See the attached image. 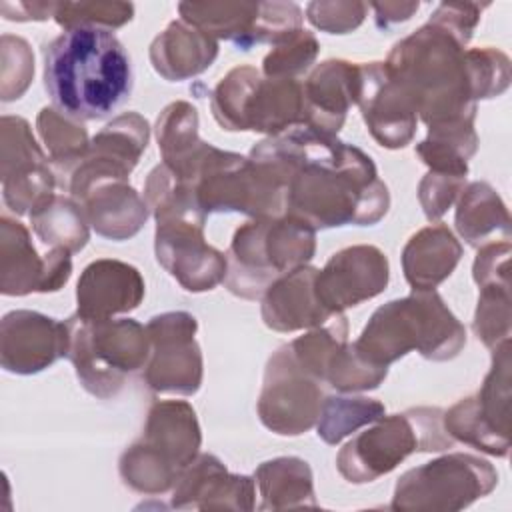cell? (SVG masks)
I'll list each match as a JSON object with an SVG mask.
<instances>
[{
    "mask_svg": "<svg viewBox=\"0 0 512 512\" xmlns=\"http://www.w3.org/2000/svg\"><path fill=\"white\" fill-rule=\"evenodd\" d=\"M250 158L272 168L286 184V212L314 230L372 226L390 206L388 186L360 148L304 126L258 142Z\"/></svg>",
    "mask_w": 512,
    "mask_h": 512,
    "instance_id": "cell-1",
    "label": "cell"
},
{
    "mask_svg": "<svg viewBox=\"0 0 512 512\" xmlns=\"http://www.w3.org/2000/svg\"><path fill=\"white\" fill-rule=\"evenodd\" d=\"M132 62L106 28H70L44 46V88L52 106L84 122L120 108L132 92Z\"/></svg>",
    "mask_w": 512,
    "mask_h": 512,
    "instance_id": "cell-2",
    "label": "cell"
},
{
    "mask_svg": "<svg viewBox=\"0 0 512 512\" xmlns=\"http://www.w3.org/2000/svg\"><path fill=\"white\" fill-rule=\"evenodd\" d=\"M384 68L426 126L476 118L466 46L442 26L428 20L396 42Z\"/></svg>",
    "mask_w": 512,
    "mask_h": 512,
    "instance_id": "cell-3",
    "label": "cell"
},
{
    "mask_svg": "<svg viewBox=\"0 0 512 512\" xmlns=\"http://www.w3.org/2000/svg\"><path fill=\"white\" fill-rule=\"evenodd\" d=\"M466 330L436 290H412L410 296L376 308L360 338L352 342L370 364L388 368L418 350L426 360L446 362L460 354Z\"/></svg>",
    "mask_w": 512,
    "mask_h": 512,
    "instance_id": "cell-4",
    "label": "cell"
},
{
    "mask_svg": "<svg viewBox=\"0 0 512 512\" xmlns=\"http://www.w3.org/2000/svg\"><path fill=\"white\" fill-rule=\"evenodd\" d=\"M316 252V230L294 214L252 218L226 252V288L244 300L262 298L280 276L306 266Z\"/></svg>",
    "mask_w": 512,
    "mask_h": 512,
    "instance_id": "cell-5",
    "label": "cell"
},
{
    "mask_svg": "<svg viewBox=\"0 0 512 512\" xmlns=\"http://www.w3.org/2000/svg\"><path fill=\"white\" fill-rule=\"evenodd\" d=\"M202 442L194 408L186 400H160L148 410L142 436L128 446L118 472L140 494H164L198 456Z\"/></svg>",
    "mask_w": 512,
    "mask_h": 512,
    "instance_id": "cell-6",
    "label": "cell"
},
{
    "mask_svg": "<svg viewBox=\"0 0 512 512\" xmlns=\"http://www.w3.org/2000/svg\"><path fill=\"white\" fill-rule=\"evenodd\" d=\"M68 360L86 392L114 398L126 378L144 368L150 356L146 326L132 318H86L74 312L68 320Z\"/></svg>",
    "mask_w": 512,
    "mask_h": 512,
    "instance_id": "cell-7",
    "label": "cell"
},
{
    "mask_svg": "<svg viewBox=\"0 0 512 512\" xmlns=\"http://www.w3.org/2000/svg\"><path fill=\"white\" fill-rule=\"evenodd\" d=\"M442 408L418 406L382 416L354 436L336 456L338 472L352 484L374 482L414 452H442L454 440L442 424Z\"/></svg>",
    "mask_w": 512,
    "mask_h": 512,
    "instance_id": "cell-8",
    "label": "cell"
},
{
    "mask_svg": "<svg viewBox=\"0 0 512 512\" xmlns=\"http://www.w3.org/2000/svg\"><path fill=\"white\" fill-rule=\"evenodd\" d=\"M210 110L224 130L278 136L304 124L302 82L236 66L212 90Z\"/></svg>",
    "mask_w": 512,
    "mask_h": 512,
    "instance_id": "cell-9",
    "label": "cell"
},
{
    "mask_svg": "<svg viewBox=\"0 0 512 512\" xmlns=\"http://www.w3.org/2000/svg\"><path fill=\"white\" fill-rule=\"evenodd\" d=\"M190 184L204 216L242 212L268 218L286 212V184L272 168L216 146H210Z\"/></svg>",
    "mask_w": 512,
    "mask_h": 512,
    "instance_id": "cell-10",
    "label": "cell"
},
{
    "mask_svg": "<svg viewBox=\"0 0 512 512\" xmlns=\"http://www.w3.org/2000/svg\"><path fill=\"white\" fill-rule=\"evenodd\" d=\"M498 484L496 468L474 454L452 452L406 470L390 502L392 510H462Z\"/></svg>",
    "mask_w": 512,
    "mask_h": 512,
    "instance_id": "cell-11",
    "label": "cell"
},
{
    "mask_svg": "<svg viewBox=\"0 0 512 512\" xmlns=\"http://www.w3.org/2000/svg\"><path fill=\"white\" fill-rule=\"evenodd\" d=\"M510 340L492 348V366L482 388L442 414L444 430L480 452L504 458L510 450Z\"/></svg>",
    "mask_w": 512,
    "mask_h": 512,
    "instance_id": "cell-12",
    "label": "cell"
},
{
    "mask_svg": "<svg viewBox=\"0 0 512 512\" xmlns=\"http://www.w3.org/2000/svg\"><path fill=\"white\" fill-rule=\"evenodd\" d=\"M182 20L214 40L242 50L254 44H278L302 28V8L294 2H180Z\"/></svg>",
    "mask_w": 512,
    "mask_h": 512,
    "instance_id": "cell-13",
    "label": "cell"
},
{
    "mask_svg": "<svg viewBox=\"0 0 512 512\" xmlns=\"http://www.w3.org/2000/svg\"><path fill=\"white\" fill-rule=\"evenodd\" d=\"M198 320L184 310L162 312L148 320L150 356L144 366V382L160 394L192 396L204 374L202 352L196 342Z\"/></svg>",
    "mask_w": 512,
    "mask_h": 512,
    "instance_id": "cell-14",
    "label": "cell"
},
{
    "mask_svg": "<svg viewBox=\"0 0 512 512\" xmlns=\"http://www.w3.org/2000/svg\"><path fill=\"white\" fill-rule=\"evenodd\" d=\"M322 402L320 380L296 362L288 344L280 346L264 370L256 406L260 422L280 436H298L316 424Z\"/></svg>",
    "mask_w": 512,
    "mask_h": 512,
    "instance_id": "cell-15",
    "label": "cell"
},
{
    "mask_svg": "<svg viewBox=\"0 0 512 512\" xmlns=\"http://www.w3.org/2000/svg\"><path fill=\"white\" fill-rule=\"evenodd\" d=\"M2 196L16 214H30L38 204L54 194L56 176L50 158L40 150L30 124L20 116H2Z\"/></svg>",
    "mask_w": 512,
    "mask_h": 512,
    "instance_id": "cell-16",
    "label": "cell"
},
{
    "mask_svg": "<svg viewBox=\"0 0 512 512\" xmlns=\"http://www.w3.org/2000/svg\"><path fill=\"white\" fill-rule=\"evenodd\" d=\"M72 252L50 248L38 254L28 228L10 218H0V292L26 296L30 292H56L72 274Z\"/></svg>",
    "mask_w": 512,
    "mask_h": 512,
    "instance_id": "cell-17",
    "label": "cell"
},
{
    "mask_svg": "<svg viewBox=\"0 0 512 512\" xmlns=\"http://www.w3.org/2000/svg\"><path fill=\"white\" fill-rule=\"evenodd\" d=\"M158 264L188 292H206L224 282L226 254L204 240V222L170 218L156 222Z\"/></svg>",
    "mask_w": 512,
    "mask_h": 512,
    "instance_id": "cell-18",
    "label": "cell"
},
{
    "mask_svg": "<svg viewBox=\"0 0 512 512\" xmlns=\"http://www.w3.org/2000/svg\"><path fill=\"white\" fill-rule=\"evenodd\" d=\"M150 126L138 112H124L106 124L92 140L82 162L66 178L70 196L80 198L102 180H128L148 146Z\"/></svg>",
    "mask_w": 512,
    "mask_h": 512,
    "instance_id": "cell-19",
    "label": "cell"
},
{
    "mask_svg": "<svg viewBox=\"0 0 512 512\" xmlns=\"http://www.w3.org/2000/svg\"><path fill=\"white\" fill-rule=\"evenodd\" d=\"M390 264L386 254L370 244L348 246L330 256L314 280L318 302L330 314H340L386 290Z\"/></svg>",
    "mask_w": 512,
    "mask_h": 512,
    "instance_id": "cell-20",
    "label": "cell"
},
{
    "mask_svg": "<svg viewBox=\"0 0 512 512\" xmlns=\"http://www.w3.org/2000/svg\"><path fill=\"white\" fill-rule=\"evenodd\" d=\"M68 326L34 310H12L0 322V362L12 374H36L68 356Z\"/></svg>",
    "mask_w": 512,
    "mask_h": 512,
    "instance_id": "cell-21",
    "label": "cell"
},
{
    "mask_svg": "<svg viewBox=\"0 0 512 512\" xmlns=\"http://www.w3.org/2000/svg\"><path fill=\"white\" fill-rule=\"evenodd\" d=\"M358 106L372 138L384 148H404L416 134L418 114L388 76L384 62L360 64Z\"/></svg>",
    "mask_w": 512,
    "mask_h": 512,
    "instance_id": "cell-22",
    "label": "cell"
},
{
    "mask_svg": "<svg viewBox=\"0 0 512 512\" xmlns=\"http://www.w3.org/2000/svg\"><path fill=\"white\" fill-rule=\"evenodd\" d=\"M254 478L232 474L214 454H198L172 488V508L254 510Z\"/></svg>",
    "mask_w": 512,
    "mask_h": 512,
    "instance_id": "cell-23",
    "label": "cell"
},
{
    "mask_svg": "<svg viewBox=\"0 0 512 512\" xmlns=\"http://www.w3.org/2000/svg\"><path fill=\"white\" fill-rule=\"evenodd\" d=\"M360 96V64L348 60H326L302 82L304 128L336 136L350 106Z\"/></svg>",
    "mask_w": 512,
    "mask_h": 512,
    "instance_id": "cell-24",
    "label": "cell"
},
{
    "mask_svg": "<svg viewBox=\"0 0 512 512\" xmlns=\"http://www.w3.org/2000/svg\"><path fill=\"white\" fill-rule=\"evenodd\" d=\"M144 292L146 286L138 268L122 260L98 258L80 274L76 312L86 318H114L138 308Z\"/></svg>",
    "mask_w": 512,
    "mask_h": 512,
    "instance_id": "cell-25",
    "label": "cell"
},
{
    "mask_svg": "<svg viewBox=\"0 0 512 512\" xmlns=\"http://www.w3.org/2000/svg\"><path fill=\"white\" fill-rule=\"evenodd\" d=\"M318 268L300 266L276 278L262 294V320L270 330L294 332L304 328H318L334 314L324 310L316 298L314 280Z\"/></svg>",
    "mask_w": 512,
    "mask_h": 512,
    "instance_id": "cell-26",
    "label": "cell"
},
{
    "mask_svg": "<svg viewBox=\"0 0 512 512\" xmlns=\"http://www.w3.org/2000/svg\"><path fill=\"white\" fill-rule=\"evenodd\" d=\"M96 234L110 240H128L140 232L150 216L144 198L128 180H104L90 186L76 200Z\"/></svg>",
    "mask_w": 512,
    "mask_h": 512,
    "instance_id": "cell-27",
    "label": "cell"
},
{
    "mask_svg": "<svg viewBox=\"0 0 512 512\" xmlns=\"http://www.w3.org/2000/svg\"><path fill=\"white\" fill-rule=\"evenodd\" d=\"M218 56V40L202 30L174 20L150 44V62L156 74L168 82L202 74Z\"/></svg>",
    "mask_w": 512,
    "mask_h": 512,
    "instance_id": "cell-28",
    "label": "cell"
},
{
    "mask_svg": "<svg viewBox=\"0 0 512 512\" xmlns=\"http://www.w3.org/2000/svg\"><path fill=\"white\" fill-rule=\"evenodd\" d=\"M462 258V246L452 230L430 224L410 236L402 250V270L412 290H434L444 282Z\"/></svg>",
    "mask_w": 512,
    "mask_h": 512,
    "instance_id": "cell-29",
    "label": "cell"
},
{
    "mask_svg": "<svg viewBox=\"0 0 512 512\" xmlns=\"http://www.w3.org/2000/svg\"><path fill=\"white\" fill-rule=\"evenodd\" d=\"M156 140L162 162L188 182L194 178L198 164L212 146L200 140L198 110L186 100L172 102L160 112L156 120Z\"/></svg>",
    "mask_w": 512,
    "mask_h": 512,
    "instance_id": "cell-30",
    "label": "cell"
},
{
    "mask_svg": "<svg viewBox=\"0 0 512 512\" xmlns=\"http://www.w3.org/2000/svg\"><path fill=\"white\" fill-rule=\"evenodd\" d=\"M254 484L262 498L258 510L318 506L314 496L312 470L302 458L280 456L262 462L254 472Z\"/></svg>",
    "mask_w": 512,
    "mask_h": 512,
    "instance_id": "cell-31",
    "label": "cell"
},
{
    "mask_svg": "<svg viewBox=\"0 0 512 512\" xmlns=\"http://www.w3.org/2000/svg\"><path fill=\"white\" fill-rule=\"evenodd\" d=\"M456 230L470 246H482L492 236L510 240L508 208L486 182H472L460 192L456 206Z\"/></svg>",
    "mask_w": 512,
    "mask_h": 512,
    "instance_id": "cell-32",
    "label": "cell"
},
{
    "mask_svg": "<svg viewBox=\"0 0 512 512\" xmlns=\"http://www.w3.org/2000/svg\"><path fill=\"white\" fill-rule=\"evenodd\" d=\"M478 148L474 118H462L428 126V136L416 146V154L430 172L466 178L468 160Z\"/></svg>",
    "mask_w": 512,
    "mask_h": 512,
    "instance_id": "cell-33",
    "label": "cell"
},
{
    "mask_svg": "<svg viewBox=\"0 0 512 512\" xmlns=\"http://www.w3.org/2000/svg\"><path fill=\"white\" fill-rule=\"evenodd\" d=\"M36 236L50 248L80 252L90 238V224L82 206L70 196L52 194L30 212Z\"/></svg>",
    "mask_w": 512,
    "mask_h": 512,
    "instance_id": "cell-34",
    "label": "cell"
},
{
    "mask_svg": "<svg viewBox=\"0 0 512 512\" xmlns=\"http://www.w3.org/2000/svg\"><path fill=\"white\" fill-rule=\"evenodd\" d=\"M36 128L42 144L46 146L48 158L60 172H70L82 162L90 148L88 132L82 122L64 116L54 106H44L36 118Z\"/></svg>",
    "mask_w": 512,
    "mask_h": 512,
    "instance_id": "cell-35",
    "label": "cell"
},
{
    "mask_svg": "<svg viewBox=\"0 0 512 512\" xmlns=\"http://www.w3.org/2000/svg\"><path fill=\"white\" fill-rule=\"evenodd\" d=\"M386 412L384 404L366 396H328L316 420V434L334 446L366 424H374Z\"/></svg>",
    "mask_w": 512,
    "mask_h": 512,
    "instance_id": "cell-36",
    "label": "cell"
},
{
    "mask_svg": "<svg viewBox=\"0 0 512 512\" xmlns=\"http://www.w3.org/2000/svg\"><path fill=\"white\" fill-rule=\"evenodd\" d=\"M388 376V368L366 362L350 342H344L328 360L324 382L340 392H362L378 388Z\"/></svg>",
    "mask_w": 512,
    "mask_h": 512,
    "instance_id": "cell-37",
    "label": "cell"
},
{
    "mask_svg": "<svg viewBox=\"0 0 512 512\" xmlns=\"http://www.w3.org/2000/svg\"><path fill=\"white\" fill-rule=\"evenodd\" d=\"M318 50L320 44L316 36L310 30L298 28L296 32L274 44V48L264 56L262 74L266 78L298 80V76L312 66Z\"/></svg>",
    "mask_w": 512,
    "mask_h": 512,
    "instance_id": "cell-38",
    "label": "cell"
},
{
    "mask_svg": "<svg viewBox=\"0 0 512 512\" xmlns=\"http://www.w3.org/2000/svg\"><path fill=\"white\" fill-rule=\"evenodd\" d=\"M474 314V334L486 348H496L510 340V284H490L478 288Z\"/></svg>",
    "mask_w": 512,
    "mask_h": 512,
    "instance_id": "cell-39",
    "label": "cell"
},
{
    "mask_svg": "<svg viewBox=\"0 0 512 512\" xmlns=\"http://www.w3.org/2000/svg\"><path fill=\"white\" fill-rule=\"evenodd\" d=\"M134 6L128 2H56L54 20L64 28H106L114 30L130 22Z\"/></svg>",
    "mask_w": 512,
    "mask_h": 512,
    "instance_id": "cell-40",
    "label": "cell"
},
{
    "mask_svg": "<svg viewBox=\"0 0 512 512\" xmlns=\"http://www.w3.org/2000/svg\"><path fill=\"white\" fill-rule=\"evenodd\" d=\"M466 58L470 66V78H472L476 102L488 100L506 92L510 84V60L504 52L490 46H482V48L466 50Z\"/></svg>",
    "mask_w": 512,
    "mask_h": 512,
    "instance_id": "cell-41",
    "label": "cell"
},
{
    "mask_svg": "<svg viewBox=\"0 0 512 512\" xmlns=\"http://www.w3.org/2000/svg\"><path fill=\"white\" fill-rule=\"evenodd\" d=\"M2 100L10 102L20 98L34 76V54L30 44L20 36H2Z\"/></svg>",
    "mask_w": 512,
    "mask_h": 512,
    "instance_id": "cell-42",
    "label": "cell"
},
{
    "mask_svg": "<svg viewBox=\"0 0 512 512\" xmlns=\"http://www.w3.org/2000/svg\"><path fill=\"white\" fill-rule=\"evenodd\" d=\"M368 12L366 2H310L306 18L310 24L328 34H348L356 30Z\"/></svg>",
    "mask_w": 512,
    "mask_h": 512,
    "instance_id": "cell-43",
    "label": "cell"
},
{
    "mask_svg": "<svg viewBox=\"0 0 512 512\" xmlns=\"http://www.w3.org/2000/svg\"><path fill=\"white\" fill-rule=\"evenodd\" d=\"M464 186H466V178L428 170V174L422 178L418 186V198L426 218L432 222L440 220L448 212V208L454 204V200L460 196Z\"/></svg>",
    "mask_w": 512,
    "mask_h": 512,
    "instance_id": "cell-44",
    "label": "cell"
},
{
    "mask_svg": "<svg viewBox=\"0 0 512 512\" xmlns=\"http://www.w3.org/2000/svg\"><path fill=\"white\" fill-rule=\"evenodd\" d=\"M484 6L486 4L478 2H442L432 12L430 22L448 30L456 40H460L466 46L474 34L476 24L480 22Z\"/></svg>",
    "mask_w": 512,
    "mask_h": 512,
    "instance_id": "cell-45",
    "label": "cell"
},
{
    "mask_svg": "<svg viewBox=\"0 0 512 512\" xmlns=\"http://www.w3.org/2000/svg\"><path fill=\"white\" fill-rule=\"evenodd\" d=\"M510 240H494L478 246V254L474 258L472 276L480 286L490 284H510L508 278V258H510Z\"/></svg>",
    "mask_w": 512,
    "mask_h": 512,
    "instance_id": "cell-46",
    "label": "cell"
},
{
    "mask_svg": "<svg viewBox=\"0 0 512 512\" xmlns=\"http://www.w3.org/2000/svg\"><path fill=\"white\" fill-rule=\"evenodd\" d=\"M56 2H2L0 12L6 20L28 22V20H46L54 18Z\"/></svg>",
    "mask_w": 512,
    "mask_h": 512,
    "instance_id": "cell-47",
    "label": "cell"
},
{
    "mask_svg": "<svg viewBox=\"0 0 512 512\" xmlns=\"http://www.w3.org/2000/svg\"><path fill=\"white\" fill-rule=\"evenodd\" d=\"M376 12V24L378 28H388L392 24L408 20L418 8V2H374L368 4Z\"/></svg>",
    "mask_w": 512,
    "mask_h": 512,
    "instance_id": "cell-48",
    "label": "cell"
}]
</instances>
